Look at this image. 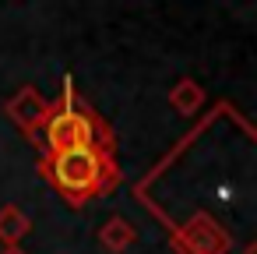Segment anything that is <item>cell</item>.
I'll return each mask as SVG.
<instances>
[{
	"label": "cell",
	"mask_w": 257,
	"mask_h": 254,
	"mask_svg": "<svg viewBox=\"0 0 257 254\" xmlns=\"http://www.w3.org/2000/svg\"><path fill=\"white\" fill-rule=\"evenodd\" d=\"M43 173L74 205L85 198H99L120 184V170H116L113 155L102 148H74V152H60V155H43Z\"/></svg>",
	"instance_id": "obj_1"
},
{
	"label": "cell",
	"mask_w": 257,
	"mask_h": 254,
	"mask_svg": "<svg viewBox=\"0 0 257 254\" xmlns=\"http://www.w3.org/2000/svg\"><path fill=\"white\" fill-rule=\"evenodd\" d=\"M46 155H60V152H74V148H102L109 152V134L106 127L92 117V113H78L71 106L50 110L46 124Z\"/></svg>",
	"instance_id": "obj_2"
},
{
	"label": "cell",
	"mask_w": 257,
	"mask_h": 254,
	"mask_svg": "<svg viewBox=\"0 0 257 254\" xmlns=\"http://www.w3.org/2000/svg\"><path fill=\"white\" fill-rule=\"evenodd\" d=\"M176 243L187 250V254H225L229 250V236L225 229L208 219V215H194L190 222H183L176 229Z\"/></svg>",
	"instance_id": "obj_3"
},
{
	"label": "cell",
	"mask_w": 257,
	"mask_h": 254,
	"mask_svg": "<svg viewBox=\"0 0 257 254\" xmlns=\"http://www.w3.org/2000/svg\"><path fill=\"white\" fill-rule=\"evenodd\" d=\"M8 117L25 131V134H32V131H39L43 124H46V117H50V103L32 89V85H25V89H18L11 99H8Z\"/></svg>",
	"instance_id": "obj_4"
},
{
	"label": "cell",
	"mask_w": 257,
	"mask_h": 254,
	"mask_svg": "<svg viewBox=\"0 0 257 254\" xmlns=\"http://www.w3.org/2000/svg\"><path fill=\"white\" fill-rule=\"evenodd\" d=\"M169 106H173L180 117H194V113H201V106H204V89H201L194 78H180V81L169 89Z\"/></svg>",
	"instance_id": "obj_5"
},
{
	"label": "cell",
	"mask_w": 257,
	"mask_h": 254,
	"mask_svg": "<svg viewBox=\"0 0 257 254\" xmlns=\"http://www.w3.org/2000/svg\"><path fill=\"white\" fill-rule=\"evenodd\" d=\"M134 240H138L134 226H131L127 219H120V215L106 219V222H102V229H99V243H102L109 254H123V250H131V247H134Z\"/></svg>",
	"instance_id": "obj_6"
},
{
	"label": "cell",
	"mask_w": 257,
	"mask_h": 254,
	"mask_svg": "<svg viewBox=\"0 0 257 254\" xmlns=\"http://www.w3.org/2000/svg\"><path fill=\"white\" fill-rule=\"evenodd\" d=\"M29 229H32V222H29V215L18 205L0 208V240L4 243H18L22 236H29Z\"/></svg>",
	"instance_id": "obj_7"
}]
</instances>
